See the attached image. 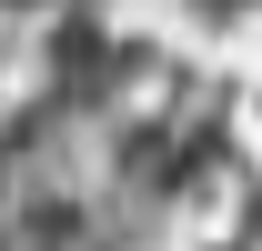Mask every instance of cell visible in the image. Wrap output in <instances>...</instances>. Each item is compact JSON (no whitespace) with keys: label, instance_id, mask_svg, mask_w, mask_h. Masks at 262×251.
Returning <instances> with one entry per match:
<instances>
[{"label":"cell","instance_id":"obj_1","mask_svg":"<svg viewBox=\"0 0 262 251\" xmlns=\"http://www.w3.org/2000/svg\"><path fill=\"white\" fill-rule=\"evenodd\" d=\"M242 241L262 251V181H252V201H242Z\"/></svg>","mask_w":262,"mask_h":251},{"label":"cell","instance_id":"obj_2","mask_svg":"<svg viewBox=\"0 0 262 251\" xmlns=\"http://www.w3.org/2000/svg\"><path fill=\"white\" fill-rule=\"evenodd\" d=\"M71 10H101V20H111V0H71Z\"/></svg>","mask_w":262,"mask_h":251},{"label":"cell","instance_id":"obj_3","mask_svg":"<svg viewBox=\"0 0 262 251\" xmlns=\"http://www.w3.org/2000/svg\"><path fill=\"white\" fill-rule=\"evenodd\" d=\"M212 251H252V241H242V231H232V241H212Z\"/></svg>","mask_w":262,"mask_h":251}]
</instances>
